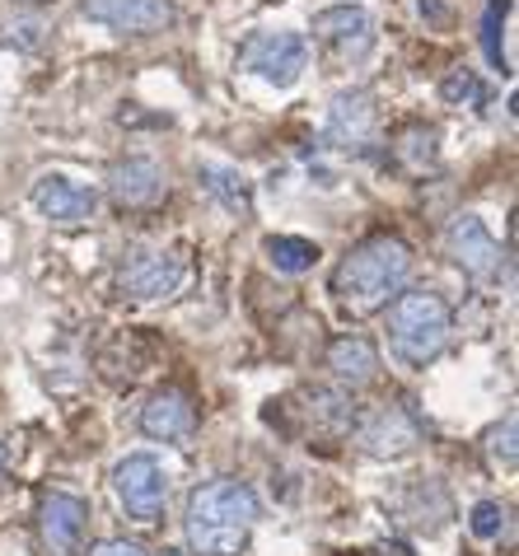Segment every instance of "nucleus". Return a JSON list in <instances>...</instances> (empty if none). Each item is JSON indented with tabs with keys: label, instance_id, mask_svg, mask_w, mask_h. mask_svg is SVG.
Masks as SVG:
<instances>
[{
	"label": "nucleus",
	"instance_id": "f257e3e1",
	"mask_svg": "<svg viewBox=\"0 0 519 556\" xmlns=\"http://www.w3.org/2000/svg\"><path fill=\"white\" fill-rule=\"evenodd\" d=\"M263 515V501L239 477H216L188 496V543L197 556H239L249 543V529Z\"/></svg>",
	"mask_w": 519,
	"mask_h": 556
},
{
	"label": "nucleus",
	"instance_id": "f03ea898",
	"mask_svg": "<svg viewBox=\"0 0 519 556\" xmlns=\"http://www.w3.org/2000/svg\"><path fill=\"white\" fill-rule=\"evenodd\" d=\"M407 276H412V249L393 235H375L342 257V267L332 271V295L351 314H375L407 286Z\"/></svg>",
	"mask_w": 519,
	"mask_h": 556
},
{
	"label": "nucleus",
	"instance_id": "7ed1b4c3",
	"mask_svg": "<svg viewBox=\"0 0 519 556\" xmlns=\"http://www.w3.org/2000/svg\"><path fill=\"white\" fill-rule=\"evenodd\" d=\"M450 332H454V314L435 290H407V295H393L389 342H393V351H398V361L426 369L440 351L450 346Z\"/></svg>",
	"mask_w": 519,
	"mask_h": 556
},
{
	"label": "nucleus",
	"instance_id": "20e7f679",
	"mask_svg": "<svg viewBox=\"0 0 519 556\" xmlns=\"http://www.w3.org/2000/svg\"><path fill=\"white\" fill-rule=\"evenodd\" d=\"M113 491L136 523H160L164 505H169V472H164V463L155 454H131L117 463Z\"/></svg>",
	"mask_w": 519,
	"mask_h": 556
},
{
	"label": "nucleus",
	"instance_id": "39448f33",
	"mask_svg": "<svg viewBox=\"0 0 519 556\" xmlns=\"http://www.w3.org/2000/svg\"><path fill=\"white\" fill-rule=\"evenodd\" d=\"M239 66L253 71L257 80L290 89L304 75V66H309V42L300 34H253L239 52Z\"/></svg>",
	"mask_w": 519,
	"mask_h": 556
},
{
	"label": "nucleus",
	"instance_id": "423d86ee",
	"mask_svg": "<svg viewBox=\"0 0 519 556\" xmlns=\"http://www.w3.org/2000/svg\"><path fill=\"white\" fill-rule=\"evenodd\" d=\"M314 34L332 56L346 61V66H360V61L375 52V20H370V10H360V5L324 10L314 20Z\"/></svg>",
	"mask_w": 519,
	"mask_h": 556
},
{
	"label": "nucleus",
	"instance_id": "0eeeda50",
	"mask_svg": "<svg viewBox=\"0 0 519 556\" xmlns=\"http://www.w3.org/2000/svg\"><path fill=\"white\" fill-rule=\"evenodd\" d=\"M85 519L89 505L80 496H66V491H48L38 505V543L48 556H75L85 543Z\"/></svg>",
	"mask_w": 519,
	"mask_h": 556
},
{
	"label": "nucleus",
	"instance_id": "6e6552de",
	"mask_svg": "<svg viewBox=\"0 0 519 556\" xmlns=\"http://www.w3.org/2000/svg\"><path fill=\"white\" fill-rule=\"evenodd\" d=\"M445 253L472 281H492L501 271V243L492 239V229H486L478 215H454V225L445 229Z\"/></svg>",
	"mask_w": 519,
	"mask_h": 556
},
{
	"label": "nucleus",
	"instance_id": "1a4fd4ad",
	"mask_svg": "<svg viewBox=\"0 0 519 556\" xmlns=\"http://www.w3.org/2000/svg\"><path fill=\"white\" fill-rule=\"evenodd\" d=\"M356 440H360V450L370 458H403V454H412L421 444V421H417V412L412 407L389 403V407H379L375 416H365Z\"/></svg>",
	"mask_w": 519,
	"mask_h": 556
},
{
	"label": "nucleus",
	"instance_id": "9d476101",
	"mask_svg": "<svg viewBox=\"0 0 519 556\" xmlns=\"http://www.w3.org/2000/svg\"><path fill=\"white\" fill-rule=\"evenodd\" d=\"M34 206L42 211V220H52V225H85V220H94V211H99V192L66 174H42L34 182Z\"/></svg>",
	"mask_w": 519,
	"mask_h": 556
},
{
	"label": "nucleus",
	"instance_id": "9b49d317",
	"mask_svg": "<svg viewBox=\"0 0 519 556\" xmlns=\"http://www.w3.org/2000/svg\"><path fill=\"white\" fill-rule=\"evenodd\" d=\"M182 276H188V267H182V257H174V253H136L122 262L117 286H122V295H131V300H164L182 286Z\"/></svg>",
	"mask_w": 519,
	"mask_h": 556
},
{
	"label": "nucleus",
	"instance_id": "f8f14e48",
	"mask_svg": "<svg viewBox=\"0 0 519 556\" xmlns=\"http://www.w3.org/2000/svg\"><path fill=\"white\" fill-rule=\"evenodd\" d=\"M164 192H169V178H164V168L155 160H145V154H131V160H117L109 168V197L127 211L155 206Z\"/></svg>",
	"mask_w": 519,
	"mask_h": 556
},
{
	"label": "nucleus",
	"instance_id": "ddd939ff",
	"mask_svg": "<svg viewBox=\"0 0 519 556\" xmlns=\"http://www.w3.org/2000/svg\"><path fill=\"white\" fill-rule=\"evenodd\" d=\"M85 20H94L117 34H155L174 20L169 0H80Z\"/></svg>",
	"mask_w": 519,
	"mask_h": 556
},
{
	"label": "nucleus",
	"instance_id": "4468645a",
	"mask_svg": "<svg viewBox=\"0 0 519 556\" xmlns=\"http://www.w3.org/2000/svg\"><path fill=\"white\" fill-rule=\"evenodd\" d=\"M379 127V108L370 89H342L328 108V141L332 146H365Z\"/></svg>",
	"mask_w": 519,
	"mask_h": 556
},
{
	"label": "nucleus",
	"instance_id": "2eb2a0df",
	"mask_svg": "<svg viewBox=\"0 0 519 556\" xmlns=\"http://www.w3.org/2000/svg\"><path fill=\"white\" fill-rule=\"evenodd\" d=\"M141 430H145L150 440H164V444L192 440L197 412H192V403H188V397H182L178 389H160V393L145 397V407H141Z\"/></svg>",
	"mask_w": 519,
	"mask_h": 556
},
{
	"label": "nucleus",
	"instance_id": "dca6fc26",
	"mask_svg": "<svg viewBox=\"0 0 519 556\" xmlns=\"http://www.w3.org/2000/svg\"><path fill=\"white\" fill-rule=\"evenodd\" d=\"M328 369L342 389H370V383L379 379V351L365 342L360 332H346L328 346Z\"/></svg>",
	"mask_w": 519,
	"mask_h": 556
},
{
	"label": "nucleus",
	"instance_id": "f3484780",
	"mask_svg": "<svg viewBox=\"0 0 519 556\" xmlns=\"http://www.w3.org/2000/svg\"><path fill=\"white\" fill-rule=\"evenodd\" d=\"M197 178H202V188H206L211 202H220L230 215H243V220L253 215V192H249V178H243L239 168H230V164H202V168H197Z\"/></svg>",
	"mask_w": 519,
	"mask_h": 556
},
{
	"label": "nucleus",
	"instance_id": "a211bd4d",
	"mask_svg": "<svg viewBox=\"0 0 519 556\" xmlns=\"http://www.w3.org/2000/svg\"><path fill=\"white\" fill-rule=\"evenodd\" d=\"M324 257L318 253V243L314 239H295V235H277V239H267V262L277 271L286 276H300V271H314V262Z\"/></svg>",
	"mask_w": 519,
	"mask_h": 556
},
{
	"label": "nucleus",
	"instance_id": "6ab92c4d",
	"mask_svg": "<svg viewBox=\"0 0 519 556\" xmlns=\"http://www.w3.org/2000/svg\"><path fill=\"white\" fill-rule=\"evenodd\" d=\"M440 99H445L450 108H482V99H486V89H482V80H478V71H450L445 80H440Z\"/></svg>",
	"mask_w": 519,
	"mask_h": 556
},
{
	"label": "nucleus",
	"instance_id": "aec40b11",
	"mask_svg": "<svg viewBox=\"0 0 519 556\" xmlns=\"http://www.w3.org/2000/svg\"><path fill=\"white\" fill-rule=\"evenodd\" d=\"M393 154H398L407 168H417V174H421L426 164H435V131L431 127H407L398 136V150H393Z\"/></svg>",
	"mask_w": 519,
	"mask_h": 556
},
{
	"label": "nucleus",
	"instance_id": "412c9836",
	"mask_svg": "<svg viewBox=\"0 0 519 556\" xmlns=\"http://www.w3.org/2000/svg\"><path fill=\"white\" fill-rule=\"evenodd\" d=\"M501 529H506V505L496 501H478L468 515V533L482 538V543H492V538H501Z\"/></svg>",
	"mask_w": 519,
	"mask_h": 556
},
{
	"label": "nucleus",
	"instance_id": "4be33fe9",
	"mask_svg": "<svg viewBox=\"0 0 519 556\" xmlns=\"http://www.w3.org/2000/svg\"><path fill=\"white\" fill-rule=\"evenodd\" d=\"M515 440H519V416L510 412L506 421H501V426L492 430V435H486V454H492L496 463H506V468H515V458H519Z\"/></svg>",
	"mask_w": 519,
	"mask_h": 556
},
{
	"label": "nucleus",
	"instance_id": "5701e85b",
	"mask_svg": "<svg viewBox=\"0 0 519 556\" xmlns=\"http://www.w3.org/2000/svg\"><path fill=\"white\" fill-rule=\"evenodd\" d=\"M506 10H510V0H492V10H486V34H482L486 56H492L496 66H506V61H501V48H496V20H506Z\"/></svg>",
	"mask_w": 519,
	"mask_h": 556
},
{
	"label": "nucleus",
	"instance_id": "b1692460",
	"mask_svg": "<svg viewBox=\"0 0 519 556\" xmlns=\"http://www.w3.org/2000/svg\"><path fill=\"white\" fill-rule=\"evenodd\" d=\"M89 556H150L141 543H127V538H109V543H99Z\"/></svg>",
	"mask_w": 519,
	"mask_h": 556
},
{
	"label": "nucleus",
	"instance_id": "393cba45",
	"mask_svg": "<svg viewBox=\"0 0 519 556\" xmlns=\"http://www.w3.org/2000/svg\"><path fill=\"white\" fill-rule=\"evenodd\" d=\"M375 556H407L403 547H384V552H375Z\"/></svg>",
	"mask_w": 519,
	"mask_h": 556
},
{
	"label": "nucleus",
	"instance_id": "a878e982",
	"mask_svg": "<svg viewBox=\"0 0 519 556\" xmlns=\"http://www.w3.org/2000/svg\"><path fill=\"white\" fill-rule=\"evenodd\" d=\"M0 472H5V444H0Z\"/></svg>",
	"mask_w": 519,
	"mask_h": 556
},
{
	"label": "nucleus",
	"instance_id": "bb28decb",
	"mask_svg": "<svg viewBox=\"0 0 519 556\" xmlns=\"http://www.w3.org/2000/svg\"><path fill=\"white\" fill-rule=\"evenodd\" d=\"M164 556H182V552H174V547H169V552H164Z\"/></svg>",
	"mask_w": 519,
	"mask_h": 556
}]
</instances>
